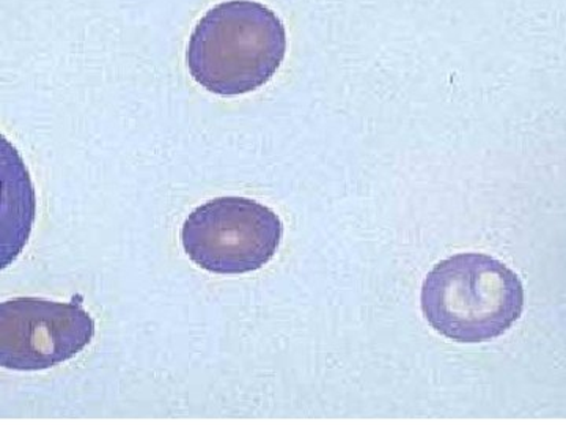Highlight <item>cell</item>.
I'll list each match as a JSON object with an SVG mask.
<instances>
[{
	"instance_id": "6da1fadb",
	"label": "cell",
	"mask_w": 566,
	"mask_h": 425,
	"mask_svg": "<svg viewBox=\"0 0 566 425\" xmlns=\"http://www.w3.org/2000/svg\"><path fill=\"white\" fill-rule=\"evenodd\" d=\"M286 33L277 14L252 0L219 3L199 21L186 62L197 84L221 96L263 87L281 69Z\"/></svg>"
},
{
	"instance_id": "7a4b0ae2",
	"label": "cell",
	"mask_w": 566,
	"mask_h": 425,
	"mask_svg": "<svg viewBox=\"0 0 566 425\" xmlns=\"http://www.w3.org/2000/svg\"><path fill=\"white\" fill-rule=\"evenodd\" d=\"M428 323L450 341L486 342L506 333L524 309L515 271L485 253H457L436 265L422 289Z\"/></svg>"
},
{
	"instance_id": "3957f363",
	"label": "cell",
	"mask_w": 566,
	"mask_h": 425,
	"mask_svg": "<svg viewBox=\"0 0 566 425\" xmlns=\"http://www.w3.org/2000/svg\"><path fill=\"white\" fill-rule=\"evenodd\" d=\"M283 227L271 208L245 197L200 205L182 224V248L193 263L216 274H244L270 262Z\"/></svg>"
},
{
	"instance_id": "277c9868",
	"label": "cell",
	"mask_w": 566,
	"mask_h": 425,
	"mask_svg": "<svg viewBox=\"0 0 566 425\" xmlns=\"http://www.w3.org/2000/svg\"><path fill=\"white\" fill-rule=\"evenodd\" d=\"M95 322L81 298L55 303L14 298L0 304V365L13 371H43L65 363L91 344Z\"/></svg>"
}]
</instances>
